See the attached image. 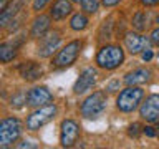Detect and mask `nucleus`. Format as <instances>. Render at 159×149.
I'll list each match as a JSON object with an SVG mask.
<instances>
[{"mask_svg":"<svg viewBox=\"0 0 159 149\" xmlns=\"http://www.w3.org/2000/svg\"><path fill=\"white\" fill-rule=\"evenodd\" d=\"M108 104V96L104 91H94L93 94L84 99L80 106V113H81L83 118L86 119H94L98 118L99 114H103V111L106 109Z\"/></svg>","mask_w":159,"mask_h":149,"instance_id":"obj_3","label":"nucleus"},{"mask_svg":"<svg viewBox=\"0 0 159 149\" xmlns=\"http://www.w3.org/2000/svg\"><path fill=\"white\" fill-rule=\"evenodd\" d=\"M144 98V89L139 86H126L116 98V108L123 113H133L139 108Z\"/></svg>","mask_w":159,"mask_h":149,"instance_id":"obj_2","label":"nucleus"},{"mask_svg":"<svg viewBox=\"0 0 159 149\" xmlns=\"http://www.w3.org/2000/svg\"><path fill=\"white\" fill-rule=\"evenodd\" d=\"M61 133H60V142L63 147H73L80 138V128L73 119H65L61 123Z\"/></svg>","mask_w":159,"mask_h":149,"instance_id":"obj_9","label":"nucleus"},{"mask_svg":"<svg viewBox=\"0 0 159 149\" xmlns=\"http://www.w3.org/2000/svg\"><path fill=\"white\" fill-rule=\"evenodd\" d=\"M149 40H151L152 45H159V27L152 30V33H151V37H149Z\"/></svg>","mask_w":159,"mask_h":149,"instance_id":"obj_25","label":"nucleus"},{"mask_svg":"<svg viewBox=\"0 0 159 149\" xmlns=\"http://www.w3.org/2000/svg\"><path fill=\"white\" fill-rule=\"evenodd\" d=\"M18 71H20V76L27 81H37L43 76V68L42 65L33 61V60H28V61H23L22 65L18 66Z\"/></svg>","mask_w":159,"mask_h":149,"instance_id":"obj_13","label":"nucleus"},{"mask_svg":"<svg viewBox=\"0 0 159 149\" xmlns=\"http://www.w3.org/2000/svg\"><path fill=\"white\" fill-rule=\"evenodd\" d=\"M27 96H28V93L27 94L23 91L17 93L15 96H12V99H10V106L12 108H22L23 104H27Z\"/></svg>","mask_w":159,"mask_h":149,"instance_id":"obj_22","label":"nucleus"},{"mask_svg":"<svg viewBox=\"0 0 159 149\" xmlns=\"http://www.w3.org/2000/svg\"><path fill=\"white\" fill-rule=\"evenodd\" d=\"M17 56V43H2L0 45V61L10 63Z\"/></svg>","mask_w":159,"mask_h":149,"instance_id":"obj_18","label":"nucleus"},{"mask_svg":"<svg viewBox=\"0 0 159 149\" xmlns=\"http://www.w3.org/2000/svg\"><path fill=\"white\" fill-rule=\"evenodd\" d=\"M143 5H146V7H152V5H157L159 0H141Z\"/></svg>","mask_w":159,"mask_h":149,"instance_id":"obj_31","label":"nucleus"},{"mask_svg":"<svg viewBox=\"0 0 159 149\" xmlns=\"http://www.w3.org/2000/svg\"><path fill=\"white\" fill-rule=\"evenodd\" d=\"M149 43H151V40L146 38V37H144V35H141V33L129 32V33H126V37H124V47H126V50H128L131 55L143 53L144 50L149 48Z\"/></svg>","mask_w":159,"mask_h":149,"instance_id":"obj_11","label":"nucleus"},{"mask_svg":"<svg viewBox=\"0 0 159 149\" xmlns=\"http://www.w3.org/2000/svg\"><path fill=\"white\" fill-rule=\"evenodd\" d=\"M25 2H27V0H12V2L2 10V13H0V23H2V27H7L10 20L15 18L20 12H22L25 8Z\"/></svg>","mask_w":159,"mask_h":149,"instance_id":"obj_14","label":"nucleus"},{"mask_svg":"<svg viewBox=\"0 0 159 149\" xmlns=\"http://www.w3.org/2000/svg\"><path fill=\"white\" fill-rule=\"evenodd\" d=\"M139 116L148 123H159V94H149L139 106Z\"/></svg>","mask_w":159,"mask_h":149,"instance_id":"obj_8","label":"nucleus"},{"mask_svg":"<svg viewBox=\"0 0 159 149\" xmlns=\"http://www.w3.org/2000/svg\"><path fill=\"white\" fill-rule=\"evenodd\" d=\"M101 3L104 7H114V5L119 3V0H101Z\"/></svg>","mask_w":159,"mask_h":149,"instance_id":"obj_30","label":"nucleus"},{"mask_svg":"<svg viewBox=\"0 0 159 149\" xmlns=\"http://www.w3.org/2000/svg\"><path fill=\"white\" fill-rule=\"evenodd\" d=\"M151 70L148 68H136L133 70V71L126 73V76H124V83L128 84V86H138V84H144L148 83L149 79H151Z\"/></svg>","mask_w":159,"mask_h":149,"instance_id":"obj_15","label":"nucleus"},{"mask_svg":"<svg viewBox=\"0 0 159 149\" xmlns=\"http://www.w3.org/2000/svg\"><path fill=\"white\" fill-rule=\"evenodd\" d=\"M53 101V94L48 88L45 86H35L28 91L27 96V104L28 106H43V104H50Z\"/></svg>","mask_w":159,"mask_h":149,"instance_id":"obj_12","label":"nucleus"},{"mask_svg":"<svg viewBox=\"0 0 159 149\" xmlns=\"http://www.w3.org/2000/svg\"><path fill=\"white\" fill-rule=\"evenodd\" d=\"M96 79H98V71L96 70L94 68H84L81 71V74L78 76L76 83H75L73 93L75 94H84L96 84Z\"/></svg>","mask_w":159,"mask_h":149,"instance_id":"obj_10","label":"nucleus"},{"mask_svg":"<svg viewBox=\"0 0 159 149\" xmlns=\"http://www.w3.org/2000/svg\"><path fill=\"white\" fill-rule=\"evenodd\" d=\"M106 89H108V91H114V89H119V81H118V79L111 81V83H109L108 86H106Z\"/></svg>","mask_w":159,"mask_h":149,"instance_id":"obj_28","label":"nucleus"},{"mask_svg":"<svg viewBox=\"0 0 159 149\" xmlns=\"http://www.w3.org/2000/svg\"><path fill=\"white\" fill-rule=\"evenodd\" d=\"M124 63V52L119 45H104L96 53V65L103 70H116Z\"/></svg>","mask_w":159,"mask_h":149,"instance_id":"obj_1","label":"nucleus"},{"mask_svg":"<svg viewBox=\"0 0 159 149\" xmlns=\"http://www.w3.org/2000/svg\"><path fill=\"white\" fill-rule=\"evenodd\" d=\"M88 17L84 13H75L71 20H70V27H71V30H75V32H81V30H84L88 27Z\"/></svg>","mask_w":159,"mask_h":149,"instance_id":"obj_19","label":"nucleus"},{"mask_svg":"<svg viewBox=\"0 0 159 149\" xmlns=\"http://www.w3.org/2000/svg\"><path fill=\"white\" fill-rule=\"evenodd\" d=\"M71 0H57V2L53 3L52 10H50V17H52L53 20H63L66 18L70 13H71Z\"/></svg>","mask_w":159,"mask_h":149,"instance_id":"obj_16","label":"nucleus"},{"mask_svg":"<svg viewBox=\"0 0 159 149\" xmlns=\"http://www.w3.org/2000/svg\"><path fill=\"white\" fill-rule=\"evenodd\" d=\"M17 147H38V144H33V142H30V141H23V142H20Z\"/></svg>","mask_w":159,"mask_h":149,"instance_id":"obj_29","label":"nucleus"},{"mask_svg":"<svg viewBox=\"0 0 159 149\" xmlns=\"http://www.w3.org/2000/svg\"><path fill=\"white\" fill-rule=\"evenodd\" d=\"M148 15L146 12H138L136 15L133 17V27L138 30V32H144L148 28Z\"/></svg>","mask_w":159,"mask_h":149,"instance_id":"obj_20","label":"nucleus"},{"mask_svg":"<svg viewBox=\"0 0 159 149\" xmlns=\"http://www.w3.org/2000/svg\"><path fill=\"white\" fill-rule=\"evenodd\" d=\"M157 23H159V15H157Z\"/></svg>","mask_w":159,"mask_h":149,"instance_id":"obj_33","label":"nucleus"},{"mask_svg":"<svg viewBox=\"0 0 159 149\" xmlns=\"http://www.w3.org/2000/svg\"><path fill=\"white\" fill-rule=\"evenodd\" d=\"M83 43L80 40H73L68 45H65L61 50H58V53L55 55V58L52 60V66L53 68H66L71 66V65L76 61L80 52H81Z\"/></svg>","mask_w":159,"mask_h":149,"instance_id":"obj_5","label":"nucleus"},{"mask_svg":"<svg viewBox=\"0 0 159 149\" xmlns=\"http://www.w3.org/2000/svg\"><path fill=\"white\" fill-rule=\"evenodd\" d=\"M50 17L48 15H40L33 20L32 28H30V37L32 38H40L42 35H45L50 30Z\"/></svg>","mask_w":159,"mask_h":149,"instance_id":"obj_17","label":"nucleus"},{"mask_svg":"<svg viewBox=\"0 0 159 149\" xmlns=\"http://www.w3.org/2000/svg\"><path fill=\"white\" fill-rule=\"evenodd\" d=\"M81 8H83L84 13H89V15L96 13L98 8H99V0H83Z\"/></svg>","mask_w":159,"mask_h":149,"instance_id":"obj_21","label":"nucleus"},{"mask_svg":"<svg viewBox=\"0 0 159 149\" xmlns=\"http://www.w3.org/2000/svg\"><path fill=\"white\" fill-rule=\"evenodd\" d=\"M143 133L146 134L148 138H156V136H157V133L154 131L152 126H144V128H143Z\"/></svg>","mask_w":159,"mask_h":149,"instance_id":"obj_26","label":"nucleus"},{"mask_svg":"<svg viewBox=\"0 0 159 149\" xmlns=\"http://www.w3.org/2000/svg\"><path fill=\"white\" fill-rule=\"evenodd\" d=\"M157 129H159V128H157ZM157 136H159V131H157Z\"/></svg>","mask_w":159,"mask_h":149,"instance_id":"obj_34","label":"nucleus"},{"mask_svg":"<svg viewBox=\"0 0 159 149\" xmlns=\"http://www.w3.org/2000/svg\"><path fill=\"white\" fill-rule=\"evenodd\" d=\"M139 133H141V131H139V124H138V123H133L131 126L128 128V134H129V138H134V139H136V138L139 136Z\"/></svg>","mask_w":159,"mask_h":149,"instance_id":"obj_23","label":"nucleus"},{"mask_svg":"<svg viewBox=\"0 0 159 149\" xmlns=\"http://www.w3.org/2000/svg\"><path fill=\"white\" fill-rule=\"evenodd\" d=\"M60 43H61V35H60V32H47L38 38L37 55L40 58H50L58 50Z\"/></svg>","mask_w":159,"mask_h":149,"instance_id":"obj_7","label":"nucleus"},{"mask_svg":"<svg viewBox=\"0 0 159 149\" xmlns=\"http://www.w3.org/2000/svg\"><path fill=\"white\" fill-rule=\"evenodd\" d=\"M58 108L57 104H43V106L37 108L33 113L28 114L27 118V129L28 131H37V129L43 128L45 124H48L50 121H53V118L57 116Z\"/></svg>","mask_w":159,"mask_h":149,"instance_id":"obj_4","label":"nucleus"},{"mask_svg":"<svg viewBox=\"0 0 159 149\" xmlns=\"http://www.w3.org/2000/svg\"><path fill=\"white\" fill-rule=\"evenodd\" d=\"M152 56H154V55H152V50H144V52L141 53V58L144 60V61H151V60H152Z\"/></svg>","mask_w":159,"mask_h":149,"instance_id":"obj_27","label":"nucleus"},{"mask_svg":"<svg viewBox=\"0 0 159 149\" xmlns=\"http://www.w3.org/2000/svg\"><path fill=\"white\" fill-rule=\"evenodd\" d=\"M48 2H50V0H33V5H32V7H33L35 12H40V10H43L45 7H47Z\"/></svg>","mask_w":159,"mask_h":149,"instance_id":"obj_24","label":"nucleus"},{"mask_svg":"<svg viewBox=\"0 0 159 149\" xmlns=\"http://www.w3.org/2000/svg\"><path fill=\"white\" fill-rule=\"evenodd\" d=\"M71 2H73V3H81L83 0H71Z\"/></svg>","mask_w":159,"mask_h":149,"instance_id":"obj_32","label":"nucleus"},{"mask_svg":"<svg viewBox=\"0 0 159 149\" xmlns=\"http://www.w3.org/2000/svg\"><path fill=\"white\" fill-rule=\"evenodd\" d=\"M22 123L17 118H5L0 123V146L8 147L20 138Z\"/></svg>","mask_w":159,"mask_h":149,"instance_id":"obj_6","label":"nucleus"}]
</instances>
